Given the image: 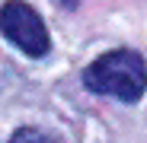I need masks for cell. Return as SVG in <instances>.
<instances>
[{
	"mask_svg": "<svg viewBox=\"0 0 147 143\" xmlns=\"http://www.w3.org/2000/svg\"><path fill=\"white\" fill-rule=\"evenodd\" d=\"M83 86L99 95H115L121 102H138L147 89V67L134 51H109L83 70Z\"/></svg>",
	"mask_w": 147,
	"mask_h": 143,
	"instance_id": "obj_1",
	"label": "cell"
},
{
	"mask_svg": "<svg viewBox=\"0 0 147 143\" xmlns=\"http://www.w3.org/2000/svg\"><path fill=\"white\" fill-rule=\"evenodd\" d=\"M0 29H3V35L19 48V51H26L32 57H42L48 51V29L45 22L38 19V13L22 3V0H10V3L0 7Z\"/></svg>",
	"mask_w": 147,
	"mask_h": 143,
	"instance_id": "obj_2",
	"label": "cell"
},
{
	"mask_svg": "<svg viewBox=\"0 0 147 143\" xmlns=\"http://www.w3.org/2000/svg\"><path fill=\"white\" fill-rule=\"evenodd\" d=\"M10 143H51L45 134H38V130H29V127H22V130H16L13 134V140Z\"/></svg>",
	"mask_w": 147,
	"mask_h": 143,
	"instance_id": "obj_3",
	"label": "cell"
},
{
	"mask_svg": "<svg viewBox=\"0 0 147 143\" xmlns=\"http://www.w3.org/2000/svg\"><path fill=\"white\" fill-rule=\"evenodd\" d=\"M61 3H64L67 10H74V7H77V3H80V0H61Z\"/></svg>",
	"mask_w": 147,
	"mask_h": 143,
	"instance_id": "obj_4",
	"label": "cell"
}]
</instances>
